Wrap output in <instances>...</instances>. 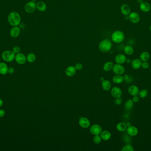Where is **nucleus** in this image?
Wrapping results in <instances>:
<instances>
[{
    "label": "nucleus",
    "mask_w": 151,
    "mask_h": 151,
    "mask_svg": "<svg viewBox=\"0 0 151 151\" xmlns=\"http://www.w3.org/2000/svg\"><path fill=\"white\" fill-rule=\"evenodd\" d=\"M8 23L11 26H17L19 25L21 21V17L20 15L16 12H12L8 15Z\"/></svg>",
    "instance_id": "1"
},
{
    "label": "nucleus",
    "mask_w": 151,
    "mask_h": 151,
    "mask_svg": "<svg viewBox=\"0 0 151 151\" xmlns=\"http://www.w3.org/2000/svg\"><path fill=\"white\" fill-rule=\"evenodd\" d=\"M112 43L109 39H105L102 40L99 45V49L103 53H106L111 50Z\"/></svg>",
    "instance_id": "2"
},
{
    "label": "nucleus",
    "mask_w": 151,
    "mask_h": 151,
    "mask_svg": "<svg viewBox=\"0 0 151 151\" xmlns=\"http://www.w3.org/2000/svg\"><path fill=\"white\" fill-rule=\"evenodd\" d=\"M124 39L125 35L121 31H115L113 32L111 35V40L115 43H121L123 41Z\"/></svg>",
    "instance_id": "3"
},
{
    "label": "nucleus",
    "mask_w": 151,
    "mask_h": 151,
    "mask_svg": "<svg viewBox=\"0 0 151 151\" xmlns=\"http://www.w3.org/2000/svg\"><path fill=\"white\" fill-rule=\"evenodd\" d=\"M15 55L13 51H5L2 54V57L5 62H11L14 60Z\"/></svg>",
    "instance_id": "4"
},
{
    "label": "nucleus",
    "mask_w": 151,
    "mask_h": 151,
    "mask_svg": "<svg viewBox=\"0 0 151 151\" xmlns=\"http://www.w3.org/2000/svg\"><path fill=\"white\" fill-rule=\"evenodd\" d=\"M113 71L115 74L122 75L125 71V69L122 65L120 64H115L113 66L112 68Z\"/></svg>",
    "instance_id": "5"
},
{
    "label": "nucleus",
    "mask_w": 151,
    "mask_h": 151,
    "mask_svg": "<svg viewBox=\"0 0 151 151\" xmlns=\"http://www.w3.org/2000/svg\"><path fill=\"white\" fill-rule=\"evenodd\" d=\"M36 9V4L33 1L29 2L25 6V10L28 13H33Z\"/></svg>",
    "instance_id": "6"
},
{
    "label": "nucleus",
    "mask_w": 151,
    "mask_h": 151,
    "mask_svg": "<svg viewBox=\"0 0 151 151\" xmlns=\"http://www.w3.org/2000/svg\"><path fill=\"white\" fill-rule=\"evenodd\" d=\"M90 131L91 133L93 135H100L101 133L102 128L100 125L95 124L91 127Z\"/></svg>",
    "instance_id": "7"
},
{
    "label": "nucleus",
    "mask_w": 151,
    "mask_h": 151,
    "mask_svg": "<svg viewBox=\"0 0 151 151\" xmlns=\"http://www.w3.org/2000/svg\"><path fill=\"white\" fill-rule=\"evenodd\" d=\"M111 94L114 98H120L122 96V92L118 87H114L111 89Z\"/></svg>",
    "instance_id": "8"
},
{
    "label": "nucleus",
    "mask_w": 151,
    "mask_h": 151,
    "mask_svg": "<svg viewBox=\"0 0 151 151\" xmlns=\"http://www.w3.org/2000/svg\"><path fill=\"white\" fill-rule=\"evenodd\" d=\"M15 60L16 63H18L19 64L22 65L26 63L27 58L25 55L23 53H19L16 54V55H15Z\"/></svg>",
    "instance_id": "9"
},
{
    "label": "nucleus",
    "mask_w": 151,
    "mask_h": 151,
    "mask_svg": "<svg viewBox=\"0 0 151 151\" xmlns=\"http://www.w3.org/2000/svg\"><path fill=\"white\" fill-rule=\"evenodd\" d=\"M129 20L133 24H137L140 21V16L138 13L133 12L129 15Z\"/></svg>",
    "instance_id": "10"
},
{
    "label": "nucleus",
    "mask_w": 151,
    "mask_h": 151,
    "mask_svg": "<svg viewBox=\"0 0 151 151\" xmlns=\"http://www.w3.org/2000/svg\"><path fill=\"white\" fill-rule=\"evenodd\" d=\"M127 134L130 136L134 137L137 136L138 134V129L137 127L133 125H130L129 127H127Z\"/></svg>",
    "instance_id": "11"
},
{
    "label": "nucleus",
    "mask_w": 151,
    "mask_h": 151,
    "mask_svg": "<svg viewBox=\"0 0 151 151\" xmlns=\"http://www.w3.org/2000/svg\"><path fill=\"white\" fill-rule=\"evenodd\" d=\"M79 124L80 127L86 129L90 126V121L86 117H82L79 120Z\"/></svg>",
    "instance_id": "12"
},
{
    "label": "nucleus",
    "mask_w": 151,
    "mask_h": 151,
    "mask_svg": "<svg viewBox=\"0 0 151 151\" xmlns=\"http://www.w3.org/2000/svg\"><path fill=\"white\" fill-rule=\"evenodd\" d=\"M139 89L137 86L131 85L129 87L128 89V91L130 95L133 96L138 95L139 92Z\"/></svg>",
    "instance_id": "13"
},
{
    "label": "nucleus",
    "mask_w": 151,
    "mask_h": 151,
    "mask_svg": "<svg viewBox=\"0 0 151 151\" xmlns=\"http://www.w3.org/2000/svg\"><path fill=\"white\" fill-rule=\"evenodd\" d=\"M20 34V29L17 26H14L10 31V34L13 38H17Z\"/></svg>",
    "instance_id": "14"
},
{
    "label": "nucleus",
    "mask_w": 151,
    "mask_h": 151,
    "mask_svg": "<svg viewBox=\"0 0 151 151\" xmlns=\"http://www.w3.org/2000/svg\"><path fill=\"white\" fill-rule=\"evenodd\" d=\"M121 11L124 16H128L131 13L130 7L127 4H123L121 7Z\"/></svg>",
    "instance_id": "15"
},
{
    "label": "nucleus",
    "mask_w": 151,
    "mask_h": 151,
    "mask_svg": "<svg viewBox=\"0 0 151 151\" xmlns=\"http://www.w3.org/2000/svg\"><path fill=\"white\" fill-rule=\"evenodd\" d=\"M142 61L139 59H135L131 62V65L133 69L137 70L142 66Z\"/></svg>",
    "instance_id": "16"
},
{
    "label": "nucleus",
    "mask_w": 151,
    "mask_h": 151,
    "mask_svg": "<svg viewBox=\"0 0 151 151\" xmlns=\"http://www.w3.org/2000/svg\"><path fill=\"white\" fill-rule=\"evenodd\" d=\"M126 57L125 55L122 54H118L115 57V61L116 63L118 64H122L125 63L126 60Z\"/></svg>",
    "instance_id": "17"
},
{
    "label": "nucleus",
    "mask_w": 151,
    "mask_h": 151,
    "mask_svg": "<svg viewBox=\"0 0 151 151\" xmlns=\"http://www.w3.org/2000/svg\"><path fill=\"white\" fill-rule=\"evenodd\" d=\"M140 10L144 13H147L151 10V6L147 2H143L140 5Z\"/></svg>",
    "instance_id": "18"
},
{
    "label": "nucleus",
    "mask_w": 151,
    "mask_h": 151,
    "mask_svg": "<svg viewBox=\"0 0 151 151\" xmlns=\"http://www.w3.org/2000/svg\"><path fill=\"white\" fill-rule=\"evenodd\" d=\"M76 69L73 66H69L66 68V74L68 77H72L75 74Z\"/></svg>",
    "instance_id": "19"
},
{
    "label": "nucleus",
    "mask_w": 151,
    "mask_h": 151,
    "mask_svg": "<svg viewBox=\"0 0 151 151\" xmlns=\"http://www.w3.org/2000/svg\"><path fill=\"white\" fill-rule=\"evenodd\" d=\"M36 8L39 11L44 12L47 10V5L44 2L40 1L36 4Z\"/></svg>",
    "instance_id": "20"
},
{
    "label": "nucleus",
    "mask_w": 151,
    "mask_h": 151,
    "mask_svg": "<svg viewBox=\"0 0 151 151\" xmlns=\"http://www.w3.org/2000/svg\"><path fill=\"white\" fill-rule=\"evenodd\" d=\"M8 68L5 63L2 62L0 63V74L2 75H5L8 73Z\"/></svg>",
    "instance_id": "21"
},
{
    "label": "nucleus",
    "mask_w": 151,
    "mask_h": 151,
    "mask_svg": "<svg viewBox=\"0 0 151 151\" xmlns=\"http://www.w3.org/2000/svg\"><path fill=\"white\" fill-rule=\"evenodd\" d=\"M100 136L102 139H103L104 140H108L110 139L111 135L109 131L105 130L104 131L101 132V133L100 134Z\"/></svg>",
    "instance_id": "22"
},
{
    "label": "nucleus",
    "mask_w": 151,
    "mask_h": 151,
    "mask_svg": "<svg viewBox=\"0 0 151 151\" xmlns=\"http://www.w3.org/2000/svg\"><path fill=\"white\" fill-rule=\"evenodd\" d=\"M127 127V125L124 122H120L116 125V129L120 132H124L126 130Z\"/></svg>",
    "instance_id": "23"
},
{
    "label": "nucleus",
    "mask_w": 151,
    "mask_h": 151,
    "mask_svg": "<svg viewBox=\"0 0 151 151\" xmlns=\"http://www.w3.org/2000/svg\"><path fill=\"white\" fill-rule=\"evenodd\" d=\"M102 87L104 90L108 91L111 88V84L109 81L104 80L102 81Z\"/></svg>",
    "instance_id": "24"
},
{
    "label": "nucleus",
    "mask_w": 151,
    "mask_h": 151,
    "mask_svg": "<svg viewBox=\"0 0 151 151\" xmlns=\"http://www.w3.org/2000/svg\"><path fill=\"white\" fill-rule=\"evenodd\" d=\"M113 82L115 84L122 83L124 81V79L122 75H117L114 76L112 78Z\"/></svg>",
    "instance_id": "25"
},
{
    "label": "nucleus",
    "mask_w": 151,
    "mask_h": 151,
    "mask_svg": "<svg viewBox=\"0 0 151 151\" xmlns=\"http://www.w3.org/2000/svg\"><path fill=\"white\" fill-rule=\"evenodd\" d=\"M150 58V55L147 52H144L140 55V59L142 62L148 61Z\"/></svg>",
    "instance_id": "26"
},
{
    "label": "nucleus",
    "mask_w": 151,
    "mask_h": 151,
    "mask_svg": "<svg viewBox=\"0 0 151 151\" xmlns=\"http://www.w3.org/2000/svg\"><path fill=\"white\" fill-rule=\"evenodd\" d=\"M114 64L112 62L109 61L105 63L103 66V69L106 71H111L112 69Z\"/></svg>",
    "instance_id": "27"
},
{
    "label": "nucleus",
    "mask_w": 151,
    "mask_h": 151,
    "mask_svg": "<svg viewBox=\"0 0 151 151\" xmlns=\"http://www.w3.org/2000/svg\"><path fill=\"white\" fill-rule=\"evenodd\" d=\"M124 52L127 55H131L134 52V49L130 45H126L124 48Z\"/></svg>",
    "instance_id": "28"
},
{
    "label": "nucleus",
    "mask_w": 151,
    "mask_h": 151,
    "mask_svg": "<svg viewBox=\"0 0 151 151\" xmlns=\"http://www.w3.org/2000/svg\"><path fill=\"white\" fill-rule=\"evenodd\" d=\"M134 102L132 99H129L125 102V107L126 109L128 110H130L132 109L133 106Z\"/></svg>",
    "instance_id": "29"
},
{
    "label": "nucleus",
    "mask_w": 151,
    "mask_h": 151,
    "mask_svg": "<svg viewBox=\"0 0 151 151\" xmlns=\"http://www.w3.org/2000/svg\"><path fill=\"white\" fill-rule=\"evenodd\" d=\"M27 60L29 63H33L36 60V55L33 53H29L27 56Z\"/></svg>",
    "instance_id": "30"
},
{
    "label": "nucleus",
    "mask_w": 151,
    "mask_h": 151,
    "mask_svg": "<svg viewBox=\"0 0 151 151\" xmlns=\"http://www.w3.org/2000/svg\"><path fill=\"white\" fill-rule=\"evenodd\" d=\"M138 95L141 98H145L148 95V91L146 89H142L139 91Z\"/></svg>",
    "instance_id": "31"
},
{
    "label": "nucleus",
    "mask_w": 151,
    "mask_h": 151,
    "mask_svg": "<svg viewBox=\"0 0 151 151\" xmlns=\"http://www.w3.org/2000/svg\"><path fill=\"white\" fill-rule=\"evenodd\" d=\"M134 150L133 147L131 145H126L123 147L122 149H121L122 151H133Z\"/></svg>",
    "instance_id": "32"
},
{
    "label": "nucleus",
    "mask_w": 151,
    "mask_h": 151,
    "mask_svg": "<svg viewBox=\"0 0 151 151\" xmlns=\"http://www.w3.org/2000/svg\"><path fill=\"white\" fill-rule=\"evenodd\" d=\"M102 138L99 135H95L93 137V141L96 144H100L101 142Z\"/></svg>",
    "instance_id": "33"
},
{
    "label": "nucleus",
    "mask_w": 151,
    "mask_h": 151,
    "mask_svg": "<svg viewBox=\"0 0 151 151\" xmlns=\"http://www.w3.org/2000/svg\"><path fill=\"white\" fill-rule=\"evenodd\" d=\"M141 67L143 68V69H148L149 67V64L147 61L143 62H142V66Z\"/></svg>",
    "instance_id": "34"
},
{
    "label": "nucleus",
    "mask_w": 151,
    "mask_h": 151,
    "mask_svg": "<svg viewBox=\"0 0 151 151\" xmlns=\"http://www.w3.org/2000/svg\"><path fill=\"white\" fill-rule=\"evenodd\" d=\"M75 68L76 70L80 71V70H81L82 69V68H83V65L81 63H77L75 65Z\"/></svg>",
    "instance_id": "35"
},
{
    "label": "nucleus",
    "mask_w": 151,
    "mask_h": 151,
    "mask_svg": "<svg viewBox=\"0 0 151 151\" xmlns=\"http://www.w3.org/2000/svg\"><path fill=\"white\" fill-rule=\"evenodd\" d=\"M122 99L121 98H115V99L114 100V103H115V104L117 105V106L120 105L122 103Z\"/></svg>",
    "instance_id": "36"
},
{
    "label": "nucleus",
    "mask_w": 151,
    "mask_h": 151,
    "mask_svg": "<svg viewBox=\"0 0 151 151\" xmlns=\"http://www.w3.org/2000/svg\"><path fill=\"white\" fill-rule=\"evenodd\" d=\"M20 50V49L19 48V47H18V46H15L13 49V51L15 54H17V53H19Z\"/></svg>",
    "instance_id": "37"
},
{
    "label": "nucleus",
    "mask_w": 151,
    "mask_h": 151,
    "mask_svg": "<svg viewBox=\"0 0 151 151\" xmlns=\"http://www.w3.org/2000/svg\"><path fill=\"white\" fill-rule=\"evenodd\" d=\"M139 100H140L139 97L137 96V95L134 96H133V98H132V100L133 101L134 103H137L139 101Z\"/></svg>",
    "instance_id": "38"
},
{
    "label": "nucleus",
    "mask_w": 151,
    "mask_h": 151,
    "mask_svg": "<svg viewBox=\"0 0 151 151\" xmlns=\"http://www.w3.org/2000/svg\"><path fill=\"white\" fill-rule=\"evenodd\" d=\"M5 114V112L3 109H0V117H3Z\"/></svg>",
    "instance_id": "39"
},
{
    "label": "nucleus",
    "mask_w": 151,
    "mask_h": 151,
    "mask_svg": "<svg viewBox=\"0 0 151 151\" xmlns=\"http://www.w3.org/2000/svg\"><path fill=\"white\" fill-rule=\"evenodd\" d=\"M14 72V69L13 68H8V73L9 74H12Z\"/></svg>",
    "instance_id": "40"
},
{
    "label": "nucleus",
    "mask_w": 151,
    "mask_h": 151,
    "mask_svg": "<svg viewBox=\"0 0 151 151\" xmlns=\"http://www.w3.org/2000/svg\"><path fill=\"white\" fill-rule=\"evenodd\" d=\"M123 77L124 80L126 81L129 80V79H130V76H129L128 75H127V74L124 75V76H123Z\"/></svg>",
    "instance_id": "41"
},
{
    "label": "nucleus",
    "mask_w": 151,
    "mask_h": 151,
    "mask_svg": "<svg viewBox=\"0 0 151 151\" xmlns=\"http://www.w3.org/2000/svg\"><path fill=\"white\" fill-rule=\"evenodd\" d=\"M125 62L127 63H130L131 62V60L130 59H126Z\"/></svg>",
    "instance_id": "42"
},
{
    "label": "nucleus",
    "mask_w": 151,
    "mask_h": 151,
    "mask_svg": "<svg viewBox=\"0 0 151 151\" xmlns=\"http://www.w3.org/2000/svg\"><path fill=\"white\" fill-rule=\"evenodd\" d=\"M3 105V101L1 99H0V107H1Z\"/></svg>",
    "instance_id": "43"
},
{
    "label": "nucleus",
    "mask_w": 151,
    "mask_h": 151,
    "mask_svg": "<svg viewBox=\"0 0 151 151\" xmlns=\"http://www.w3.org/2000/svg\"><path fill=\"white\" fill-rule=\"evenodd\" d=\"M137 2L138 3L141 4L142 3H143V2H144V0H137Z\"/></svg>",
    "instance_id": "44"
},
{
    "label": "nucleus",
    "mask_w": 151,
    "mask_h": 151,
    "mask_svg": "<svg viewBox=\"0 0 151 151\" xmlns=\"http://www.w3.org/2000/svg\"><path fill=\"white\" fill-rule=\"evenodd\" d=\"M126 125H127V127H129V126H130V125H131L130 123V122H128L127 124H126Z\"/></svg>",
    "instance_id": "45"
},
{
    "label": "nucleus",
    "mask_w": 151,
    "mask_h": 151,
    "mask_svg": "<svg viewBox=\"0 0 151 151\" xmlns=\"http://www.w3.org/2000/svg\"><path fill=\"white\" fill-rule=\"evenodd\" d=\"M149 29H150V32H151V25H150V26Z\"/></svg>",
    "instance_id": "46"
}]
</instances>
